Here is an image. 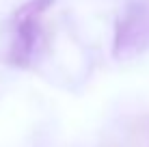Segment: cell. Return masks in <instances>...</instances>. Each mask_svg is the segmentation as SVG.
I'll return each mask as SVG.
<instances>
[{
    "label": "cell",
    "mask_w": 149,
    "mask_h": 147,
    "mask_svg": "<svg viewBox=\"0 0 149 147\" xmlns=\"http://www.w3.org/2000/svg\"><path fill=\"white\" fill-rule=\"evenodd\" d=\"M149 50V0H125L115 20L112 56L132 61Z\"/></svg>",
    "instance_id": "cell-1"
},
{
    "label": "cell",
    "mask_w": 149,
    "mask_h": 147,
    "mask_svg": "<svg viewBox=\"0 0 149 147\" xmlns=\"http://www.w3.org/2000/svg\"><path fill=\"white\" fill-rule=\"evenodd\" d=\"M56 0H26L11 20V43H9V63L13 67L26 69L35 59L41 37V17Z\"/></svg>",
    "instance_id": "cell-2"
}]
</instances>
